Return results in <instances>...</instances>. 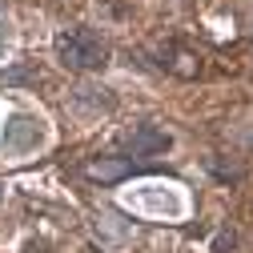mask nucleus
Wrapping results in <instances>:
<instances>
[{"label": "nucleus", "instance_id": "1", "mask_svg": "<svg viewBox=\"0 0 253 253\" xmlns=\"http://www.w3.org/2000/svg\"><path fill=\"white\" fill-rule=\"evenodd\" d=\"M56 56L69 69H101L105 65V41L92 28H69L56 37Z\"/></svg>", "mask_w": 253, "mask_h": 253}, {"label": "nucleus", "instance_id": "2", "mask_svg": "<svg viewBox=\"0 0 253 253\" xmlns=\"http://www.w3.org/2000/svg\"><path fill=\"white\" fill-rule=\"evenodd\" d=\"M125 145H129L133 157H157L169 149V133L165 129H153V125H137V129L125 137Z\"/></svg>", "mask_w": 253, "mask_h": 253}, {"label": "nucleus", "instance_id": "3", "mask_svg": "<svg viewBox=\"0 0 253 253\" xmlns=\"http://www.w3.org/2000/svg\"><path fill=\"white\" fill-rule=\"evenodd\" d=\"M129 173H141V165L125 161V157H101V161L88 165V177H97V181H121Z\"/></svg>", "mask_w": 253, "mask_h": 253}, {"label": "nucleus", "instance_id": "4", "mask_svg": "<svg viewBox=\"0 0 253 253\" xmlns=\"http://www.w3.org/2000/svg\"><path fill=\"white\" fill-rule=\"evenodd\" d=\"M213 249H217V253H225V249H233V233H221V237L213 241Z\"/></svg>", "mask_w": 253, "mask_h": 253}]
</instances>
